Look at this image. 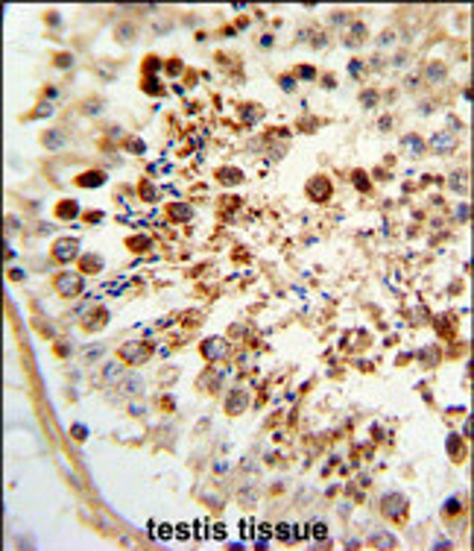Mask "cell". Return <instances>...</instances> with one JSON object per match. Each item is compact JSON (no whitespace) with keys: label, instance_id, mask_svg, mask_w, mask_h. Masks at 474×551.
I'll return each mask as SVG.
<instances>
[{"label":"cell","instance_id":"obj_1","mask_svg":"<svg viewBox=\"0 0 474 551\" xmlns=\"http://www.w3.org/2000/svg\"><path fill=\"white\" fill-rule=\"evenodd\" d=\"M381 513L386 519H392V522H404V516H407V495H401V492L381 495Z\"/></svg>","mask_w":474,"mask_h":551},{"label":"cell","instance_id":"obj_2","mask_svg":"<svg viewBox=\"0 0 474 551\" xmlns=\"http://www.w3.org/2000/svg\"><path fill=\"white\" fill-rule=\"evenodd\" d=\"M82 273H59L56 276V282H53V288H56V293L59 296H64V299H73V296H79L82 293Z\"/></svg>","mask_w":474,"mask_h":551},{"label":"cell","instance_id":"obj_3","mask_svg":"<svg viewBox=\"0 0 474 551\" xmlns=\"http://www.w3.org/2000/svg\"><path fill=\"white\" fill-rule=\"evenodd\" d=\"M149 355H152V349L147 343H138V340H129V343L120 346V361H126V364H144Z\"/></svg>","mask_w":474,"mask_h":551},{"label":"cell","instance_id":"obj_4","mask_svg":"<svg viewBox=\"0 0 474 551\" xmlns=\"http://www.w3.org/2000/svg\"><path fill=\"white\" fill-rule=\"evenodd\" d=\"M76 255H79V241H76V238H59V241L53 244V258H56L59 264L73 261Z\"/></svg>","mask_w":474,"mask_h":551},{"label":"cell","instance_id":"obj_5","mask_svg":"<svg viewBox=\"0 0 474 551\" xmlns=\"http://www.w3.org/2000/svg\"><path fill=\"white\" fill-rule=\"evenodd\" d=\"M202 355H205L208 361H223V358L232 355V346H229L223 337H208V340L202 343Z\"/></svg>","mask_w":474,"mask_h":551},{"label":"cell","instance_id":"obj_6","mask_svg":"<svg viewBox=\"0 0 474 551\" xmlns=\"http://www.w3.org/2000/svg\"><path fill=\"white\" fill-rule=\"evenodd\" d=\"M307 196H310L313 202H325V199H331V179H325V176H313V179L307 182Z\"/></svg>","mask_w":474,"mask_h":551},{"label":"cell","instance_id":"obj_7","mask_svg":"<svg viewBox=\"0 0 474 551\" xmlns=\"http://www.w3.org/2000/svg\"><path fill=\"white\" fill-rule=\"evenodd\" d=\"M246 408H249V393L246 390H232L229 399H226V414L229 417H240Z\"/></svg>","mask_w":474,"mask_h":551},{"label":"cell","instance_id":"obj_8","mask_svg":"<svg viewBox=\"0 0 474 551\" xmlns=\"http://www.w3.org/2000/svg\"><path fill=\"white\" fill-rule=\"evenodd\" d=\"M445 76H448V67H445L442 62H430V65L424 67V82H430V85L445 82Z\"/></svg>","mask_w":474,"mask_h":551},{"label":"cell","instance_id":"obj_9","mask_svg":"<svg viewBox=\"0 0 474 551\" xmlns=\"http://www.w3.org/2000/svg\"><path fill=\"white\" fill-rule=\"evenodd\" d=\"M167 217H170V220H176V223H184V220H190V217H193V208H190V205H184V202H173V205H167Z\"/></svg>","mask_w":474,"mask_h":551},{"label":"cell","instance_id":"obj_10","mask_svg":"<svg viewBox=\"0 0 474 551\" xmlns=\"http://www.w3.org/2000/svg\"><path fill=\"white\" fill-rule=\"evenodd\" d=\"M366 35H369L366 24H360V21H357V24H352V27H349V38H346V44H349V47H360V44L366 41Z\"/></svg>","mask_w":474,"mask_h":551},{"label":"cell","instance_id":"obj_11","mask_svg":"<svg viewBox=\"0 0 474 551\" xmlns=\"http://www.w3.org/2000/svg\"><path fill=\"white\" fill-rule=\"evenodd\" d=\"M76 214H79V202L76 199H61L56 205V217H61V220H73Z\"/></svg>","mask_w":474,"mask_h":551},{"label":"cell","instance_id":"obj_12","mask_svg":"<svg viewBox=\"0 0 474 551\" xmlns=\"http://www.w3.org/2000/svg\"><path fill=\"white\" fill-rule=\"evenodd\" d=\"M41 144H44V147H50V150H59V147H64V144H67V138H64V132H61V129H50V132H44V135H41Z\"/></svg>","mask_w":474,"mask_h":551},{"label":"cell","instance_id":"obj_13","mask_svg":"<svg viewBox=\"0 0 474 551\" xmlns=\"http://www.w3.org/2000/svg\"><path fill=\"white\" fill-rule=\"evenodd\" d=\"M430 147H433L436 153H448V150H454V138H451L448 132H436V135L430 138Z\"/></svg>","mask_w":474,"mask_h":551},{"label":"cell","instance_id":"obj_14","mask_svg":"<svg viewBox=\"0 0 474 551\" xmlns=\"http://www.w3.org/2000/svg\"><path fill=\"white\" fill-rule=\"evenodd\" d=\"M106 320H109V311H106V308H100V311L88 314V320H85V331H97V328H103V325H106Z\"/></svg>","mask_w":474,"mask_h":551},{"label":"cell","instance_id":"obj_15","mask_svg":"<svg viewBox=\"0 0 474 551\" xmlns=\"http://www.w3.org/2000/svg\"><path fill=\"white\" fill-rule=\"evenodd\" d=\"M103 182H106V173H100V170H88L76 179V185H82V188H100Z\"/></svg>","mask_w":474,"mask_h":551},{"label":"cell","instance_id":"obj_16","mask_svg":"<svg viewBox=\"0 0 474 551\" xmlns=\"http://www.w3.org/2000/svg\"><path fill=\"white\" fill-rule=\"evenodd\" d=\"M466 179H469V173H466V170H454V173L448 176V188H451V191H457V194H466V191H469Z\"/></svg>","mask_w":474,"mask_h":551},{"label":"cell","instance_id":"obj_17","mask_svg":"<svg viewBox=\"0 0 474 551\" xmlns=\"http://www.w3.org/2000/svg\"><path fill=\"white\" fill-rule=\"evenodd\" d=\"M115 35H118V41H123V44H132V41L138 38V27H135V24H120L118 30H115Z\"/></svg>","mask_w":474,"mask_h":551},{"label":"cell","instance_id":"obj_18","mask_svg":"<svg viewBox=\"0 0 474 551\" xmlns=\"http://www.w3.org/2000/svg\"><path fill=\"white\" fill-rule=\"evenodd\" d=\"M448 452H451V457H454V460H463V452H466V440H463L460 434H451V437H448Z\"/></svg>","mask_w":474,"mask_h":551},{"label":"cell","instance_id":"obj_19","mask_svg":"<svg viewBox=\"0 0 474 551\" xmlns=\"http://www.w3.org/2000/svg\"><path fill=\"white\" fill-rule=\"evenodd\" d=\"M401 147H407V150L413 153L415 159H418V156L424 153V141H421L418 135H404V138H401Z\"/></svg>","mask_w":474,"mask_h":551},{"label":"cell","instance_id":"obj_20","mask_svg":"<svg viewBox=\"0 0 474 551\" xmlns=\"http://www.w3.org/2000/svg\"><path fill=\"white\" fill-rule=\"evenodd\" d=\"M217 179H220V182H226V185H235V182H240V179H243V173H240L237 167H220V170H217Z\"/></svg>","mask_w":474,"mask_h":551},{"label":"cell","instance_id":"obj_21","mask_svg":"<svg viewBox=\"0 0 474 551\" xmlns=\"http://www.w3.org/2000/svg\"><path fill=\"white\" fill-rule=\"evenodd\" d=\"M369 546H375V549H395V537H386L384 531H378L372 540H369Z\"/></svg>","mask_w":474,"mask_h":551},{"label":"cell","instance_id":"obj_22","mask_svg":"<svg viewBox=\"0 0 474 551\" xmlns=\"http://www.w3.org/2000/svg\"><path fill=\"white\" fill-rule=\"evenodd\" d=\"M138 194H141V199H147V202H155V199H158V188L152 182H141L138 185Z\"/></svg>","mask_w":474,"mask_h":551},{"label":"cell","instance_id":"obj_23","mask_svg":"<svg viewBox=\"0 0 474 551\" xmlns=\"http://www.w3.org/2000/svg\"><path fill=\"white\" fill-rule=\"evenodd\" d=\"M258 112H261V109H258L255 103H246V106H240V121H243V123H255V121H258Z\"/></svg>","mask_w":474,"mask_h":551},{"label":"cell","instance_id":"obj_24","mask_svg":"<svg viewBox=\"0 0 474 551\" xmlns=\"http://www.w3.org/2000/svg\"><path fill=\"white\" fill-rule=\"evenodd\" d=\"M129 396H138V393H144V378L141 375H129V381H126V387H123Z\"/></svg>","mask_w":474,"mask_h":551},{"label":"cell","instance_id":"obj_25","mask_svg":"<svg viewBox=\"0 0 474 551\" xmlns=\"http://www.w3.org/2000/svg\"><path fill=\"white\" fill-rule=\"evenodd\" d=\"M120 375H123V367H120L118 361L106 364V369H103V378H106V381H118Z\"/></svg>","mask_w":474,"mask_h":551},{"label":"cell","instance_id":"obj_26","mask_svg":"<svg viewBox=\"0 0 474 551\" xmlns=\"http://www.w3.org/2000/svg\"><path fill=\"white\" fill-rule=\"evenodd\" d=\"M82 270H85V273H91V270H103V258H100V255H88V258H82Z\"/></svg>","mask_w":474,"mask_h":551},{"label":"cell","instance_id":"obj_27","mask_svg":"<svg viewBox=\"0 0 474 551\" xmlns=\"http://www.w3.org/2000/svg\"><path fill=\"white\" fill-rule=\"evenodd\" d=\"M220 381H223V372H217V375L211 372V375H205V378L199 381V387H202V390H208V387H214V390H217V387H220Z\"/></svg>","mask_w":474,"mask_h":551},{"label":"cell","instance_id":"obj_28","mask_svg":"<svg viewBox=\"0 0 474 551\" xmlns=\"http://www.w3.org/2000/svg\"><path fill=\"white\" fill-rule=\"evenodd\" d=\"M442 510H445V516H457V513H463V504H460V498H448L442 504Z\"/></svg>","mask_w":474,"mask_h":551},{"label":"cell","instance_id":"obj_29","mask_svg":"<svg viewBox=\"0 0 474 551\" xmlns=\"http://www.w3.org/2000/svg\"><path fill=\"white\" fill-rule=\"evenodd\" d=\"M352 179H355V185L360 188V191H363V194H366V191L372 188V185H369V176H366L363 170H355V176H352Z\"/></svg>","mask_w":474,"mask_h":551},{"label":"cell","instance_id":"obj_30","mask_svg":"<svg viewBox=\"0 0 474 551\" xmlns=\"http://www.w3.org/2000/svg\"><path fill=\"white\" fill-rule=\"evenodd\" d=\"M149 246L152 244H149L147 238H141V235H138V238H129V249H149Z\"/></svg>","mask_w":474,"mask_h":551},{"label":"cell","instance_id":"obj_31","mask_svg":"<svg viewBox=\"0 0 474 551\" xmlns=\"http://www.w3.org/2000/svg\"><path fill=\"white\" fill-rule=\"evenodd\" d=\"M144 91H147V94H158V91H161V85H158V79H155V76H149V79L144 82Z\"/></svg>","mask_w":474,"mask_h":551},{"label":"cell","instance_id":"obj_32","mask_svg":"<svg viewBox=\"0 0 474 551\" xmlns=\"http://www.w3.org/2000/svg\"><path fill=\"white\" fill-rule=\"evenodd\" d=\"M313 537H316L319 543H325V540H328V528H325L322 522H316V525H313Z\"/></svg>","mask_w":474,"mask_h":551},{"label":"cell","instance_id":"obj_33","mask_svg":"<svg viewBox=\"0 0 474 551\" xmlns=\"http://www.w3.org/2000/svg\"><path fill=\"white\" fill-rule=\"evenodd\" d=\"M278 85H281L287 94H290V91H296V79H293V76H281V79H278Z\"/></svg>","mask_w":474,"mask_h":551},{"label":"cell","instance_id":"obj_34","mask_svg":"<svg viewBox=\"0 0 474 551\" xmlns=\"http://www.w3.org/2000/svg\"><path fill=\"white\" fill-rule=\"evenodd\" d=\"M129 153H138V156H141V153H147V144L138 141V138H132V141H129Z\"/></svg>","mask_w":474,"mask_h":551},{"label":"cell","instance_id":"obj_35","mask_svg":"<svg viewBox=\"0 0 474 551\" xmlns=\"http://www.w3.org/2000/svg\"><path fill=\"white\" fill-rule=\"evenodd\" d=\"M298 76H301V79H316V70H313L310 65H301V67H298Z\"/></svg>","mask_w":474,"mask_h":551},{"label":"cell","instance_id":"obj_36","mask_svg":"<svg viewBox=\"0 0 474 551\" xmlns=\"http://www.w3.org/2000/svg\"><path fill=\"white\" fill-rule=\"evenodd\" d=\"M349 73H352L355 79H360V76H363V62H349Z\"/></svg>","mask_w":474,"mask_h":551},{"label":"cell","instance_id":"obj_37","mask_svg":"<svg viewBox=\"0 0 474 551\" xmlns=\"http://www.w3.org/2000/svg\"><path fill=\"white\" fill-rule=\"evenodd\" d=\"M392 38H395V32H392V30H386V32H381L378 44H381V47H386V44H392Z\"/></svg>","mask_w":474,"mask_h":551},{"label":"cell","instance_id":"obj_38","mask_svg":"<svg viewBox=\"0 0 474 551\" xmlns=\"http://www.w3.org/2000/svg\"><path fill=\"white\" fill-rule=\"evenodd\" d=\"M375 103H378V97H375V91H363V106H366V109H372Z\"/></svg>","mask_w":474,"mask_h":551},{"label":"cell","instance_id":"obj_39","mask_svg":"<svg viewBox=\"0 0 474 551\" xmlns=\"http://www.w3.org/2000/svg\"><path fill=\"white\" fill-rule=\"evenodd\" d=\"M47 115H53V106H47V103H41V106L35 109V115H32V118H47Z\"/></svg>","mask_w":474,"mask_h":551},{"label":"cell","instance_id":"obj_40","mask_svg":"<svg viewBox=\"0 0 474 551\" xmlns=\"http://www.w3.org/2000/svg\"><path fill=\"white\" fill-rule=\"evenodd\" d=\"M167 73H170V76L181 73V62H178V59H170V62H167Z\"/></svg>","mask_w":474,"mask_h":551},{"label":"cell","instance_id":"obj_41","mask_svg":"<svg viewBox=\"0 0 474 551\" xmlns=\"http://www.w3.org/2000/svg\"><path fill=\"white\" fill-rule=\"evenodd\" d=\"M158 67H161V62L155 59V56H149V59H147V73H149V76H152V73H155Z\"/></svg>","mask_w":474,"mask_h":551},{"label":"cell","instance_id":"obj_42","mask_svg":"<svg viewBox=\"0 0 474 551\" xmlns=\"http://www.w3.org/2000/svg\"><path fill=\"white\" fill-rule=\"evenodd\" d=\"M70 62H73V56H70V53H59V56H56V65H59V67H67Z\"/></svg>","mask_w":474,"mask_h":551},{"label":"cell","instance_id":"obj_43","mask_svg":"<svg viewBox=\"0 0 474 551\" xmlns=\"http://www.w3.org/2000/svg\"><path fill=\"white\" fill-rule=\"evenodd\" d=\"M407 59H410L407 53H395V56H392V65H395V67H404V65H407Z\"/></svg>","mask_w":474,"mask_h":551},{"label":"cell","instance_id":"obj_44","mask_svg":"<svg viewBox=\"0 0 474 551\" xmlns=\"http://www.w3.org/2000/svg\"><path fill=\"white\" fill-rule=\"evenodd\" d=\"M418 358H421V361H424V364H427V367H433V364H436V352H433V349H430V352H427V355H424V352H421V355H418Z\"/></svg>","mask_w":474,"mask_h":551},{"label":"cell","instance_id":"obj_45","mask_svg":"<svg viewBox=\"0 0 474 551\" xmlns=\"http://www.w3.org/2000/svg\"><path fill=\"white\" fill-rule=\"evenodd\" d=\"M331 24H346V12H331Z\"/></svg>","mask_w":474,"mask_h":551},{"label":"cell","instance_id":"obj_46","mask_svg":"<svg viewBox=\"0 0 474 551\" xmlns=\"http://www.w3.org/2000/svg\"><path fill=\"white\" fill-rule=\"evenodd\" d=\"M275 531H278L275 537H281V540H287V537H290V525H278Z\"/></svg>","mask_w":474,"mask_h":551},{"label":"cell","instance_id":"obj_47","mask_svg":"<svg viewBox=\"0 0 474 551\" xmlns=\"http://www.w3.org/2000/svg\"><path fill=\"white\" fill-rule=\"evenodd\" d=\"M457 217L466 220V217H469V205H460V208H457Z\"/></svg>","mask_w":474,"mask_h":551},{"label":"cell","instance_id":"obj_48","mask_svg":"<svg viewBox=\"0 0 474 551\" xmlns=\"http://www.w3.org/2000/svg\"><path fill=\"white\" fill-rule=\"evenodd\" d=\"M6 226H9V232H15L18 229V217H6Z\"/></svg>","mask_w":474,"mask_h":551},{"label":"cell","instance_id":"obj_49","mask_svg":"<svg viewBox=\"0 0 474 551\" xmlns=\"http://www.w3.org/2000/svg\"><path fill=\"white\" fill-rule=\"evenodd\" d=\"M56 352H59L61 358H64V355H70V349H67V343H59V349H56Z\"/></svg>","mask_w":474,"mask_h":551},{"label":"cell","instance_id":"obj_50","mask_svg":"<svg viewBox=\"0 0 474 551\" xmlns=\"http://www.w3.org/2000/svg\"><path fill=\"white\" fill-rule=\"evenodd\" d=\"M261 47H272V35H264V38H261Z\"/></svg>","mask_w":474,"mask_h":551}]
</instances>
